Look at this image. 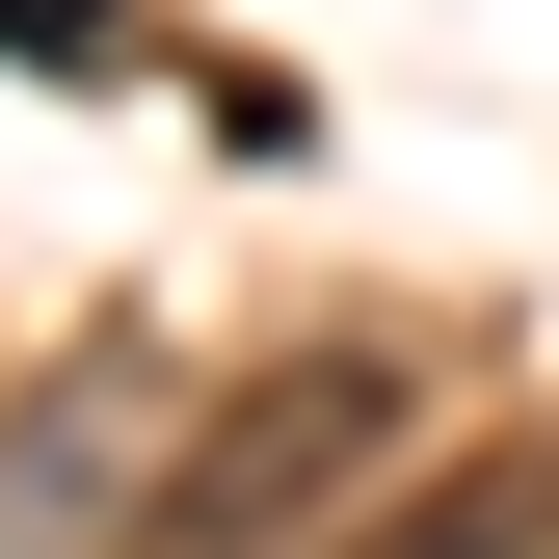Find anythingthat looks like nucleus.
<instances>
[{
    "instance_id": "7ed1b4c3",
    "label": "nucleus",
    "mask_w": 559,
    "mask_h": 559,
    "mask_svg": "<svg viewBox=\"0 0 559 559\" xmlns=\"http://www.w3.org/2000/svg\"><path fill=\"white\" fill-rule=\"evenodd\" d=\"M533 533H559V479H533V453H453V479H400L346 559H533Z\"/></svg>"
},
{
    "instance_id": "20e7f679",
    "label": "nucleus",
    "mask_w": 559,
    "mask_h": 559,
    "mask_svg": "<svg viewBox=\"0 0 559 559\" xmlns=\"http://www.w3.org/2000/svg\"><path fill=\"white\" fill-rule=\"evenodd\" d=\"M0 53H27V81H107V53H133V0H0Z\"/></svg>"
},
{
    "instance_id": "f03ea898",
    "label": "nucleus",
    "mask_w": 559,
    "mask_h": 559,
    "mask_svg": "<svg viewBox=\"0 0 559 559\" xmlns=\"http://www.w3.org/2000/svg\"><path fill=\"white\" fill-rule=\"evenodd\" d=\"M133 507H160V479H133V400L107 373H53V400H0V559H133Z\"/></svg>"
},
{
    "instance_id": "f257e3e1",
    "label": "nucleus",
    "mask_w": 559,
    "mask_h": 559,
    "mask_svg": "<svg viewBox=\"0 0 559 559\" xmlns=\"http://www.w3.org/2000/svg\"><path fill=\"white\" fill-rule=\"evenodd\" d=\"M373 507H400V373H373V346H294V373H240L214 427L160 453L133 559H346Z\"/></svg>"
}]
</instances>
